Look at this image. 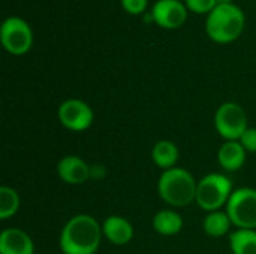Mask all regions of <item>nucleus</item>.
Listing matches in <instances>:
<instances>
[{
    "instance_id": "f257e3e1",
    "label": "nucleus",
    "mask_w": 256,
    "mask_h": 254,
    "mask_svg": "<svg viewBox=\"0 0 256 254\" xmlns=\"http://www.w3.org/2000/svg\"><path fill=\"white\" fill-rule=\"evenodd\" d=\"M102 237V226L94 217L78 214L63 226L58 246L64 254H94Z\"/></svg>"
},
{
    "instance_id": "f03ea898",
    "label": "nucleus",
    "mask_w": 256,
    "mask_h": 254,
    "mask_svg": "<svg viewBox=\"0 0 256 254\" xmlns=\"http://www.w3.org/2000/svg\"><path fill=\"white\" fill-rule=\"evenodd\" d=\"M246 16L234 3L218 4L206 19V31L216 43H230L238 39L244 30Z\"/></svg>"
},
{
    "instance_id": "7ed1b4c3",
    "label": "nucleus",
    "mask_w": 256,
    "mask_h": 254,
    "mask_svg": "<svg viewBox=\"0 0 256 254\" xmlns=\"http://www.w3.org/2000/svg\"><path fill=\"white\" fill-rule=\"evenodd\" d=\"M198 181L184 168H171L162 172L158 192L162 201L174 208H184L196 199Z\"/></svg>"
},
{
    "instance_id": "20e7f679",
    "label": "nucleus",
    "mask_w": 256,
    "mask_h": 254,
    "mask_svg": "<svg viewBox=\"0 0 256 254\" xmlns=\"http://www.w3.org/2000/svg\"><path fill=\"white\" fill-rule=\"evenodd\" d=\"M232 192L230 178L222 174H208L198 181L195 202L207 213L219 211L222 207H226Z\"/></svg>"
},
{
    "instance_id": "39448f33",
    "label": "nucleus",
    "mask_w": 256,
    "mask_h": 254,
    "mask_svg": "<svg viewBox=\"0 0 256 254\" xmlns=\"http://www.w3.org/2000/svg\"><path fill=\"white\" fill-rule=\"evenodd\" d=\"M226 214L231 223L238 229H256V190L242 187L232 192L228 204Z\"/></svg>"
},
{
    "instance_id": "423d86ee",
    "label": "nucleus",
    "mask_w": 256,
    "mask_h": 254,
    "mask_svg": "<svg viewBox=\"0 0 256 254\" xmlns=\"http://www.w3.org/2000/svg\"><path fill=\"white\" fill-rule=\"evenodd\" d=\"M0 40L9 54L22 55L33 45V31L26 19L12 15L2 22Z\"/></svg>"
},
{
    "instance_id": "0eeeda50",
    "label": "nucleus",
    "mask_w": 256,
    "mask_h": 254,
    "mask_svg": "<svg viewBox=\"0 0 256 254\" xmlns=\"http://www.w3.org/2000/svg\"><path fill=\"white\" fill-rule=\"evenodd\" d=\"M214 127L218 133L226 141H240L248 130V115L244 109L236 102H226L219 106L214 115Z\"/></svg>"
},
{
    "instance_id": "6e6552de",
    "label": "nucleus",
    "mask_w": 256,
    "mask_h": 254,
    "mask_svg": "<svg viewBox=\"0 0 256 254\" xmlns=\"http://www.w3.org/2000/svg\"><path fill=\"white\" fill-rule=\"evenodd\" d=\"M58 121L63 127L72 132L87 130L94 120L93 109L81 99H68L64 100L57 111Z\"/></svg>"
},
{
    "instance_id": "1a4fd4ad",
    "label": "nucleus",
    "mask_w": 256,
    "mask_h": 254,
    "mask_svg": "<svg viewBox=\"0 0 256 254\" xmlns=\"http://www.w3.org/2000/svg\"><path fill=\"white\" fill-rule=\"evenodd\" d=\"M186 18L188 7L180 0H156L152 7V19L164 28H177Z\"/></svg>"
},
{
    "instance_id": "9d476101",
    "label": "nucleus",
    "mask_w": 256,
    "mask_h": 254,
    "mask_svg": "<svg viewBox=\"0 0 256 254\" xmlns=\"http://www.w3.org/2000/svg\"><path fill=\"white\" fill-rule=\"evenodd\" d=\"M57 175L70 186H80L90 180V166L78 156H64L57 163Z\"/></svg>"
},
{
    "instance_id": "9b49d317",
    "label": "nucleus",
    "mask_w": 256,
    "mask_h": 254,
    "mask_svg": "<svg viewBox=\"0 0 256 254\" xmlns=\"http://www.w3.org/2000/svg\"><path fill=\"white\" fill-rule=\"evenodd\" d=\"M32 238L18 228L4 229L0 234V254H33Z\"/></svg>"
},
{
    "instance_id": "f8f14e48",
    "label": "nucleus",
    "mask_w": 256,
    "mask_h": 254,
    "mask_svg": "<svg viewBox=\"0 0 256 254\" xmlns=\"http://www.w3.org/2000/svg\"><path fill=\"white\" fill-rule=\"evenodd\" d=\"M104 237L114 246H126L134 238L132 223L120 216H110L102 223Z\"/></svg>"
},
{
    "instance_id": "ddd939ff",
    "label": "nucleus",
    "mask_w": 256,
    "mask_h": 254,
    "mask_svg": "<svg viewBox=\"0 0 256 254\" xmlns=\"http://www.w3.org/2000/svg\"><path fill=\"white\" fill-rule=\"evenodd\" d=\"M246 153L248 151L238 141H226L225 144H222L218 153L219 165L228 172L238 171L246 162Z\"/></svg>"
},
{
    "instance_id": "4468645a",
    "label": "nucleus",
    "mask_w": 256,
    "mask_h": 254,
    "mask_svg": "<svg viewBox=\"0 0 256 254\" xmlns=\"http://www.w3.org/2000/svg\"><path fill=\"white\" fill-rule=\"evenodd\" d=\"M178 156H180V151H178L177 145L168 139H162V141L156 142L154 147L152 148V160L154 162L156 166H159L160 169H165V171L176 168Z\"/></svg>"
},
{
    "instance_id": "2eb2a0df",
    "label": "nucleus",
    "mask_w": 256,
    "mask_h": 254,
    "mask_svg": "<svg viewBox=\"0 0 256 254\" xmlns=\"http://www.w3.org/2000/svg\"><path fill=\"white\" fill-rule=\"evenodd\" d=\"M153 229L164 237L177 235L183 229V219L172 210H162L153 217Z\"/></svg>"
},
{
    "instance_id": "dca6fc26",
    "label": "nucleus",
    "mask_w": 256,
    "mask_h": 254,
    "mask_svg": "<svg viewBox=\"0 0 256 254\" xmlns=\"http://www.w3.org/2000/svg\"><path fill=\"white\" fill-rule=\"evenodd\" d=\"M232 254H256V231L237 229L230 235Z\"/></svg>"
},
{
    "instance_id": "f3484780",
    "label": "nucleus",
    "mask_w": 256,
    "mask_h": 254,
    "mask_svg": "<svg viewBox=\"0 0 256 254\" xmlns=\"http://www.w3.org/2000/svg\"><path fill=\"white\" fill-rule=\"evenodd\" d=\"M231 219L228 217L226 211H213V213H208L207 217L204 219V223H202V228H204V232L208 235V237H213V238H220V237H225L230 229H231Z\"/></svg>"
},
{
    "instance_id": "a211bd4d",
    "label": "nucleus",
    "mask_w": 256,
    "mask_h": 254,
    "mask_svg": "<svg viewBox=\"0 0 256 254\" xmlns=\"http://www.w3.org/2000/svg\"><path fill=\"white\" fill-rule=\"evenodd\" d=\"M20 208V196L16 190L8 186L0 187V220H8L16 214Z\"/></svg>"
},
{
    "instance_id": "6ab92c4d",
    "label": "nucleus",
    "mask_w": 256,
    "mask_h": 254,
    "mask_svg": "<svg viewBox=\"0 0 256 254\" xmlns=\"http://www.w3.org/2000/svg\"><path fill=\"white\" fill-rule=\"evenodd\" d=\"M184 4L195 13H210L218 6V0H184Z\"/></svg>"
},
{
    "instance_id": "aec40b11",
    "label": "nucleus",
    "mask_w": 256,
    "mask_h": 254,
    "mask_svg": "<svg viewBox=\"0 0 256 254\" xmlns=\"http://www.w3.org/2000/svg\"><path fill=\"white\" fill-rule=\"evenodd\" d=\"M120 1H122L123 9L128 13H132V15L142 13L147 9V4H148V0H120Z\"/></svg>"
},
{
    "instance_id": "412c9836",
    "label": "nucleus",
    "mask_w": 256,
    "mask_h": 254,
    "mask_svg": "<svg viewBox=\"0 0 256 254\" xmlns=\"http://www.w3.org/2000/svg\"><path fill=\"white\" fill-rule=\"evenodd\" d=\"M243 148L249 153H256V127H248L238 141Z\"/></svg>"
},
{
    "instance_id": "4be33fe9",
    "label": "nucleus",
    "mask_w": 256,
    "mask_h": 254,
    "mask_svg": "<svg viewBox=\"0 0 256 254\" xmlns=\"http://www.w3.org/2000/svg\"><path fill=\"white\" fill-rule=\"evenodd\" d=\"M106 174V169L100 165H94V166H90V178H96V180H100L104 175Z\"/></svg>"
},
{
    "instance_id": "5701e85b",
    "label": "nucleus",
    "mask_w": 256,
    "mask_h": 254,
    "mask_svg": "<svg viewBox=\"0 0 256 254\" xmlns=\"http://www.w3.org/2000/svg\"><path fill=\"white\" fill-rule=\"evenodd\" d=\"M224 3H232V0H218V4H224Z\"/></svg>"
}]
</instances>
